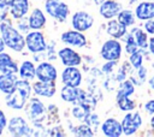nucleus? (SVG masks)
I'll return each mask as SVG.
<instances>
[{
	"label": "nucleus",
	"instance_id": "1",
	"mask_svg": "<svg viewBox=\"0 0 154 137\" xmlns=\"http://www.w3.org/2000/svg\"><path fill=\"white\" fill-rule=\"evenodd\" d=\"M29 82L30 81L22 79V78L18 79L14 91L6 95L5 101H6V106L8 108L19 111L25 107L28 100L31 96V91H32V84H30Z\"/></svg>",
	"mask_w": 154,
	"mask_h": 137
},
{
	"label": "nucleus",
	"instance_id": "2",
	"mask_svg": "<svg viewBox=\"0 0 154 137\" xmlns=\"http://www.w3.org/2000/svg\"><path fill=\"white\" fill-rule=\"evenodd\" d=\"M0 35L7 48L14 52H18V53L23 52V49L26 48L25 37L7 19L0 23Z\"/></svg>",
	"mask_w": 154,
	"mask_h": 137
},
{
	"label": "nucleus",
	"instance_id": "3",
	"mask_svg": "<svg viewBox=\"0 0 154 137\" xmlns=\"http://www.w3.org/2000/svg\"><path fill=\"white\" fill-rule=\"evenodd\" d=\"M45 11L57 22H65L70 14V7L61 0H46Z\"/></svg>",
	"mask_w": 154,
	"mask_h": 137
},
{
	"label": "nucleus",
	"instance_id": "4",
	"mask_svg": "<svg viewBox=\"0 0 154 137\" xmlns=\"http://www.w3.org/2000/svg\"><path fill=\"white\" fill-rule=\"evenodd\" d=\"M25 44H26V49L30 53H42L48 47L45 35L40 30L28 31L25 36Z\"/></svg>",
	"mask_w": 154,
	"mask_h": 137
},
{
	"label": "nucleus",
	"instance_id": "5",
	"mask_svg": "<svg viewBox=\"0 0 154 137\" xmlns=\"http://www.w3.org/2000/svg\"><path fill=\"white\" fill-rule=\"evenodd\" d=\"M7 131L12 136H31L34 130L23 117H12L7 124Z\"/></svg>",
	"mask_w": 154,
	"mask_h": 137
},
{
	"label": "nucleus",
	"instance_id": "6",
	"mask_svg": "<svg viewBox=\"0 0 154 137\" xmlns=\"http://www.w3.org/2000/svg\"><path fill=\"white\" fill-rule=\"evenodd\" d=\"M25 113H26V117L32 123L37 124V123H41L45 119L46 107H45V105L42 103L41 100H38L37 97H32V99H30L29 103L26 105Z\"/></svg>",
	"mask_w": 154,
	"mask_h": 137
},
{
	"label": "nucleus",
	"instance_id": "7",
	"mask_svg": "<svg viewBox=\"0 0 154 137\" xmlns=\"http://www.w3.org/2000/svg\"><path fill=\"white\" fill-rule=\"evenodd\" d=\"M100 54L106 61H117L122 55V46L116 38L107 40L103 42Z\"/></svg>",
	"mask_w": 154,
	"mask_h": 137
},
{
	"label": "nucleus",
	"instance_id": "8",
	"mask_svg": "<svg viewBox=\"0 0 154 137\" xmlns=\"http://www.w3.org/2000/svg\"><path fill=\"white\" fill-rule=\"evenodd\" d=\"M71 24H72L73 29L84 32L93 26L94 18L90 13H88L85 11H77L71 17Z\"/></svg>",
	"mask_w": 154,
	"mask_h": 137
},
{
	"label": "nucleus",
	"instance_id": "9",
	"mask_svg": "<svg viewBox=\"0 0 154 137\" xmlns=\"http://www.w3.org/2000/svg\"><path fill=\"white\" fill-rule=\"evenodd\" d=\"M36 78L43 82H55L58 78V70L52 62L41 61L36 66Z\"/></svg>",
	"mask_w": 154,
	"mask_h": 137
},
{
	"label": "nucleus",
	"instance_id": "10",
	"mask_svg": "<svg viewBox=\"0 0 154 137\" xmlns=\"http://www.w3.org/2000/svg\"><path fill=\"white\" fill-rule=\"evenodd\" d=\"M58 56L64 66H79L82 64V56L72 47H64L58 50Z\"/></svg>",
	"mask_w": 154,
	"mask_h": 137
},
{
	"label": "nucleus",
	"instance_id": "11",
	"mask_svg": "<svg viewBox=\"0 0 154 137\" xmlns=\"http://www.w3.org/2000/svg\"><path fill=\"white\" fill-rule=\"evenodd\" d=\"M63 43L70 46V47H77V48H82L87 44V37L83 35L82 31H78L76 29L72 30H67L64 31L60 36Z\"/></svg>",
	"mask_w": 154,
	"mask_h": 137
},
{
	"label": "nucleus",
	"instance_id": "12",
	"mask_svg": "<svg viewBox=\"0 0 154 137\" xmlns=\"http://www.w3.org/2000/svg\"><path fill=\"white\" fill-rule=\"evenodd\" d=\"M61 83L70 87H79L82 83V72L78 66H65L61 72Z\"/></svg>",
	"mask_w": 154,
	"mask_h": 137
},
{
	"label": "nucleus",
	"instance_id": "13",
	"mask_svg": "<svg viewBox=\"0 0 154 137\" xmlns=\"http://www.w3.org/2000/svg\"><path fill=\"white\" fill-rule=\"evenodd\" d=\"M142 124V118L140 115V113L135 112V113H128L124 115L123 120H122V126H123V133L126 136L134 135L138 127Z\"/></svg>",
	"mask_w": 154,
	"mask_h": 137
},
{
	"label": "nucleus",
	"instance_id": "14",
	"mask_svg": "<svg viewBox=\"0 0 154 137\" xmlns=\"http://www.w3.org/2000/svg\"><path fill=\"white\" fill-rule=\"evenodd\" d=\"M60 96L65 102L76 103L79 101H84L87 97V94L79 89V87H70L64 85L60 90Z\"/></svg>",
	"mask_w": 154,
	"mask_h": 137
},
{
	"label": "nucleus",
	"instance_id": "15",
	"mask_svg": "<svg viewBox=\"0 0 154 137\" xmlns=\"http://www.w3.org/2000/svg\"><path fill=\"white\" fill-rule=\"evenodd\" d=\"M57 91L55 82H43V81H36L32 83V93L36 96L41 97H53Z\"/></svg>",
	"mask_w": 154,
	"mask_h": 137
},
{
	"label": "nucleus",
	"instance_id": "16",
	"mask_svg": "<svg viewBox=\"0 0 154 137\" xmlns=\"http://www.w3.org/2000/svg\"><path fill=\"white\" fill-rule=\"evenodd\" d=\"M101 131L107 137H119L123 133V126L117 119L108 118L101 124Z\"/></svg>",
	"mask_w": 154,
	"mask_h": 137
},
{
	"label": "nucleus",
	"instance_id": "17",
	"mask_svg": "<svg viewBox=\"0 0 154 137\" xmlns=\"http://www.w3.org/2000/svg\"><path fill=\"white\" fill-rule=\"evenodd\" d=\"M122 11V6L116 0H105L99 8L100 14L105 19H113Z\"/></svg>",
	"mask_w": 154,
	"mask_h": 137
},
{
	"label": "nucleus",
	"instance_id": "18",
	"mask_svg": "<svg viewBox=\"0 0 154 137\" xmlns=\"http://www.w3.org/2000/svg\"><path fill=\"white\" fill-rule=\"evenodd\" d=\"M30 1L29 0H11L10 13L13 19H20L29 12Z\"/></svg>",
	"mask_w": 154,
	"mask_h": 137
},
{
	"label": "nucleus",
	"instance_id": "19",
	"mask_svg": "<svg viewBox=\"0 0 154 137\" xmlns=\"http://www.w3.org/2000/svg\"><path fill=\"white\" fill-rule=\"evenodd\" d=\"M17 73H1L0 75V91L5 95L14 91L17 87Z\"/></svg>",
	"mask_w": 154,
	"mask_h": 137
},
{
	"label": "nucleus",
	"instance_id": "20",
	"mask_svg": "<svg viewBox=\"0 0 154 137\" xmlns=\"http://www.w3.org/2000/svg\"><path fill=\"white\" fill-rule=\"evenodd\" d=\"M29 20V26L31 30H41L46 26V16L41 8H34L28 18Z\"/></svg>",
	"mask_w": 154,
	"mask_h": 137
},
{
	"label": "nucleus",
	"instance_id": "21",
	"mask_svg": "<svg viewBox=\"0 0 154 137\" xmlns=\"http://www.w3.org/2000/svg\"><path fill=\"white\" fill-rule=\"evenodd\" d=\"M19 67L11 58L10 54L1 52L0 53V72L1 73H18Z\"/></svg>",
	"mask_w": 154,
	"mask_h": 137
},
{
	"label": "nucleus",
	"instance_id": "22",
	"mask_svg": "<svg viewBox=\"0 0 154 137\" xmlns=\"http://www.w3.org/2000/svg\"><path fill=\"white\" fill-rule=\"evenodd\" d=\"M107 34L113 37V38H120L126 34V26L124 24H122L118 19H109V22L107 23V28H106Z\"/></svg>",
	"mask_w": 154,
	"mask_h": 137
},
{
	"label": "nucleus",
	"instance_id": "23",
	"mask_svg": "<svg viewBox=\"0 0 154 137\" xmlns=\"http://www.w3.org/2000/svg\"><path fill=\"white\" fill-rule=\"evenodd\" d=\"M136 16L138 19L142 20H148L154 18V2L150 1H144L141 2L137 7H136Z\"/></svg>",
	"mask_w": 154,
	"mask_h": 137
},
{
	"label": "nucleus",
	"instance_id": "24",
	"mask_svg": "<svg viewBox=\"0 0 154 137\" xmlns=\"http://www.w3.org/2000/svg\"><path fill=\"white\" fill-rule=\"evenodd\" d=\"M18 73H19V77L22 79L32 81L34 78H36V66L34 65L32 61L25 60V61H23L20 64Z\"/></svg>",
	"mask_w": 154,
	"mask_h": 137
},
{
	"label": "nucleus",
	"instance_id": "25",
	"mask_svg": "<svg viewBox=\"0 0 154 137\" xmlns=\"http://www.w3.org/2000/svg\"><path fill=\"white\" fill-rule=\"evenodd\" d=\"M89 113H90V106H89V103H87L84 101L76 102L75 107L72 108V115L79 120H82V119L84 120Z\"/></svg>",
	"mask_w": 154,
	"mask_h": 137
},
{
	"label": "nucleus",
	"instance_id": "26",
	"mask_svg": "<svg viewBox=\"0 0 154 137\" xmlns=\"http://www.w3.org/2000/svg\"><path fill=\"white\" fill-rule=\"evenodd\" d=\"M134 91H135V87H134L132 82H131V81H123L122 84L119 85V89H118V91H117L116 99L130 96V95L134 94Z\"/></svg>",
	"mask_w": 154,
	"mask_h": 137
},
{
	"label": "nucleus",
	"instance_id": "27",
	"mask_svg": "<svg viewBox=\"0 0 154 137\" xmlns=\"http://www.w3.org/2000/svg\"><path fill=\"white\" fill-rule=\"evenodd\" d=\"M71 133L75 135V136H82V137H91V136L95 135L94 130H93L87 123L72 127V129H71Z\"/></svg>",
	"mask_w": 154,
	"mask_h": 137
},
{
	"label": "nucleus",
	"instance_id": "28",
	"mask_svg": "<svg viewBox=\"0 0 154 137\" xmlns=\"http://www.w3.org/2000/svg\"><path fill=\"white\" fill-rule=\"evenodd\" d=\"M131 34H132V36L135 37V40H136V42H137V44H138L140 48H142V49L147 48V46H148V40H147V35H146L144 31H142V30L138 29V28H135V29H132Z\"/></svg>",
	"mask_w": 154,
	"mask_h": 137
},
{
	"label": "nucleus",
	"instance_id": "29",
	"mask_svg": "<svg viewBox=\"0 0 154 137\" xmlns=\"http://www.w3.org/2000/svg\"><path fill=\"white\" fill-rule=\"evenodd\" d=\"M118 20L124 24L125 26H129V25H132L135 23V18H134V14L130 10H123L118 13Z\"/></svg>",
	"mask_w": 154,
	"mask_h": 137
},
{
	"label": "nucleus",
	"instance_id": "30",
	"mask_svg": "<svg viewBox=\"0 0 154 137\" xmlns=\"http://www.w3.org/2000/svg\"><path fill=\"white\" fill-rule=\"evenodd\" d=\"M116 100H117L118 107H119L122 111L128 112V111H131V109L135 108V102H134L132 100H130L129 96H126V97H120V99H116Z\"/></svg>",
	"mask_w": 154,
	"mask_h": 137
},
{
	"label": "nucleus",
	"instance_id": "31",
	"mask_svg": "<svg viewBox=\"0 0 154 137\" xmlns=\"http://www.w3.org/2000/svg\"><path fill=\"white\" fill-rule=\"evenodd\" d=\"M138 48H140V47H138V44H137L135 37L132 36V34L128 35V37H126V47H125L128 54H132L134 52L138 50Z\"/></svg>",
	"mask_w": 154,
	"mask_h": 137
},
{
	"label": "nucleus",
	"instance_id": "32",
	"mask_svg": "<svg viewBox=\"0 0 154 137\" xmlns=\"http://www.w3.org/2000/svg\"><path fill=\"white\" fill-rule=\"evenodd\" d=\"M10 4L11 0H0V23L7 18L10 12Z\"/></svg>",
	"mask_w": 154,
	"mask_h": 137
},
{
	"label": "nucleus",
	"instance_id": "33",
	"mask_svg": "<svg viewBox=\"0 0 154 137\" xmlns=\"http://www.w3.org/2000/svg\"><path fill=\"white\" fill-rule=\"evenodd\" d=\"M142 60H143V56H142V53L141 52L136 50L132 54H130V62H131V65L135 68H138V67L142 66Z\"/></svg>",
	"mask_w": 154,
	"mask_h": 137
},
{
	"label": "nucleus",
	"instance_id": "34",
	"mask_svg": "<svg viewBox=\"0 0 154 137\" xmlns=\"http://www.w3.org/2000/svg\"><path fill=\"white\" fill-rule=\"evenodd\" d=\"M84 123H87L94 131H96V129H97V126H99V117L96 115V114H94V113H89L88 115H87V118L84 119Z\"/></svg>",
	"mask_w": 154,
	"mask_h": 137
},
{
	"label": "nucleus",
	"instance_id": "35",
	"mask_svg": "<svg viewBox=\"0 0 154 137\" xmlns=\"http://www.w3.org/2000/svg\"><path fill=\"white\" fill-rule=\"evenodd\" d=\"M7 124H8V120H7V117L5 114V112L2 109H0V136L2 135L4 130L7 127Z\"/></svg>",
	"mask_w": 154,
	"mask_h": 137
},
{
	"label": "nucleus",
	"instance_id": "36",
	"mask_svg": "<svg viewBox=\"0 0 154 137\" xmlns=\"http://www.w3.org/2000/svg\"><path fill=\"white\" fill-rule=\"evenodd\" d=\"M137 70V77H138V79H137V84H141V82H143L144 79H146V73H147V68L144 67V66H141V67H138V68H136Z\"/></svg>",
	"mask_w": 154,
	"mask_h": 137
},
{
	"label": "nucleus",
	"instance_id": "37",
	"mask_svg": "<svg viewBox=\"0 0 154 137\" xmlns=\"http://www.w3.org/2000/svg\"><path fill=\"white\" fill-rule=\"evenodd\" d=\"M116 64H117V61H107L103 66H102V72L103 73H111L112 72V70H113V67L116 66Z\"/></svg>",
	"mask_w": 154,
	"mask_h": 137
},
{
	"label": "nucleus",
	"instance_id": "38",
	"mask_svg": "<svg viewBox=\"0 0 154 137\" xmlns=\"http://www.w3.org/2000/svg\"><path fill=\"white\" fill-rule=\"evenodd\" d=\"M144 29H146L147 32L154 35V19H153V18H152V19H148V20L144 23Z\"/></svg>",
	"mask_w": 154,
	"mask_h": 137
},
{
	"label": "nucleus",
	"instance_id": "39",
	"mask_svg": "<svg viewBox=\"0 0 154 137\" xmlns=\"http://www.w3.org/2000/svg\"><path fill=\"white\" fill-rule=\"evenodd\" d=\"M144 108H146V111H147L148 113H150V114H154V100H150V101H148V102L144 105Z\"/></svg>",
	"mask_w": 154,
	"mask_h": 137
},
{
	"label": "nucleus",
	"instance_id": "40",
	"mask_svg": "<svg viewBox=\"0 0 154 137\" xmlns=\"http://www.w3.org/2000/svg\"><path fill=\"white\" fill-rule=\"evenodd\" d=\"M149 49H150L152 54L154 55V37H152L150 41H149Z\"/></svg>",
	"mask_w": 154,
	"mask_h": 137
},
{
	"label": "nucleus",
	"instance_id": "41",
	"mask_svg": "<svg viewBox=\"0 0 154 137\" xmlns=\"http://www.w3.org/2000/svg\"><path fill=\"white\" fill-rule=\"evenodd\" d=\"M5 47H6V44H5V42H4V40L1 37V35H0V53L5 50Z\"/></svg>",
	"mask_w": 154,
	"mask_h": 137
},
{
	"label": "nucleus",
	"instance_id": "42",
	"mask_svg": "<svg viewBox=\"0 0 154 137\" xmlns=\"http://www.w3.org/2000/svg\"><path fill=\"white\" fill-rule=\"evenodd\" d=\"M149 85H150V87L154 89V76H153L150 79H149Z\"/></svg>",
	"mask_w": 154,
	"mask_h": 137
},
{
	"label": "nucleus",
	"instance_id": "43",
	"mask_svg": "<svg viewBox=\"0 0 154 137\" xmlns=\"http://www.w3.org/2000/svg\"><path fill=\"white\" fill-rule=\"evenodd\" d=\"M103 1H105V0H94V2H95L96 5H101Z\"/></svg>",
	"mask_w": 154,
	"mask_h": 137
},
{
	"label": "nucleus",
	"instance_id": "44",
	"mask_svg": "<svg viewBox=\"0 0 154 137\" xmlns=\"http://www.w3.org/2000/svg\"><path fill=\"white\" fill-rule=\"evenodd\" d=\"M150 125H152V127L154 129V117L152 118V120H150Z\"/></svg>",
	"mask_w": 154,
	"mask_h": 137
},
{
	"label": "nucleus",
	"instance_id": "45",
	"mask_svg": "<svg viewBox=\"0 0 154 137\" xmlns=\"http://www.w3.org/2000/svg\"><path fill=\"white\" fill-rule=\"evenodd\" d=\"M128 1H129V2H131V4H132V2H135V1H137V0H128Z\"/></svg>",
	"mask_w": 154,
	"mask_h": 137
},
{
	"label": "nucleus",
	"instance_id": "46",
	"mask_svg": "<svg viewBox=\"0 0 154 137\" xmlns=\"http://www.w3.org/2000/svg\"><path fill=\"white\" fill-rule=\"evenodd\" d=\"M150 1H154V0H150Z\"/></svg>",
	"mask_w": 154,
	"mask_h": 137
}]
</instances>
